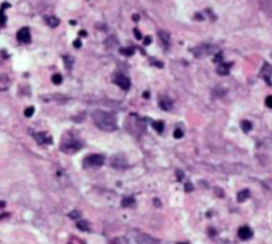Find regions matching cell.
Here are the masks:
<instances>
[{"mask_svg":"<svg viewBox=\"0 0 272 244\" xmlns=\"http://www.w3.org/2000/svg\"><path fill=\"white\" fill-rule=\"evenodd\" d=\"M7 21V17L6 15H4V10L3 8H0V25H4Z\"/></svg>","mask_w":272,"mask_h":244,"instance_id":"29","label":"cell"},{"mask_svg":"<svg viewBox=\"0 0 272 244\" xmlns=\"http://www.w3.org/2000/svg\"><path fill=\"white\" fill-rule=\"evenodd\" d=\"M41 100H44V101H53V100L66 101V100H68V97H65V96H57V94H55V96H43Z\"/></svg>","mask_w":272,"mask_h":244,"instance_id":"18","label":"cell"},{"mask_svg":"<svg viewBox=\"0 0 272 244\" xmlns=\"http://www.w3.org/2000/svg\"><path fill=\"white\" fill-rule=\"evenodd\" d=\"M266 105L268 106V108L272 109V96H268V97L266 98Z\"/></svg>","mask_w":272,"mask_h":244,"instance_id":"32","label":"cell"},{"mask_svg":"<svg viewBox=\"0 0 272 244\" xmlns=\"http://www.w3.org/2000/svg\"><path fill=\"white\" fill-rule=\"evenodd\" d=\"M153 126H154V129H155V130H157L158 133H162V131H163V122H162V121L154 122Z\"/></svg>","mask_w":272,"mask_h":244,"instance_id":"26","label":"cell"},{"mask_svg":"<svg viewBox=\"0 0 272 244\" xmlns=\"http://www.w3.org/2000/svg\"><path fill=\"white\" fill-rule=\"evenodd\" d=\"M92 119L96 123V126L104 131H114L117 129V118L110 112L94 110L92 113Z\"/></svg>","mask_w":272,"mask_h":244,"instance_id":"1","label":"cell"},{"mask_svg":"<svg viewBox=\"0 0 272 244\" xmlns=\"http://www.w3.org/2000/svg\"><path fill=\"white\" fill-rule=\"evenodd\" d=\"M64 61H65V66H66V69H69V68H70V65L73 64V59H70L69 56H64Z\"/></svg>","mask_w":272,"mask_h":244,"instance_id":"30","label":"cell"},{"mask_svg":"<svg viewBox=\"0 0 272 244\" xmlns=\"http://www.w3.org/2000/svg\"><path fill=\"white\" fill-rule=\"evenodd\" d=\"M80 36H86V32L85 31H80Z\"/></svg>","mask_w":272,"mask_h":244,"instance_id":"41","label":"cell"},{"mask_svg":"<svg viewBox=\"0 0 272 244\" xmlns=\"http://www.w3.org/2000/svg\"><path fill=\"white\" fill-rule=\"evenodd\" d=\"M158 36H159V39H161V41L163 44H169V43H170V35H169L166 31H159Z\"/></svg>","mask_w":272,"mask_h":244,"instance_id":"21","label":"cell"},{"mask_svg":"<svg viewBox=\"0 0 272 244\" xmlns=\"http://www.w3.org/2000/svg\"><path fill=\"white\" fill-rule=\"evenodd\" d=\"M105 45H106V48L111 49V48H114V47L118 45V41H117V39H115L114 36H110V37H108L105 40Z\"/></svg>","mask_w":272,"mask_h":244,"instance_id":"17","label":"cell"},{"mask_svg":"<svg viewBox=\"0 0 272 244\" xmlns=\"http://www.w3.org/2000/svg\"><path fill=\"white\" fill-rule=\"evenodd\" d=\"M260 74L263 77H264V80L268 84H271V81H270V77L272 76V66L270 65V64H264L263 65V68H262V72H260Z\"/></svg>","mask_w":272,"mask_h":244,"instance_id":"11","label":"cell"},{"mask_svg":"<svg viewBox=\"0 0 272 244\" xmlns=\"http://www.w3.org/2000/svg\"><path fill=\"white\" fill-rule=\"evenodd\" d=\"M121 205H122V207H125V208H128V207H133V206L136 205V201H134V198H133V196H126V198H123V199H122Z\"/></svg>","mask_w":272,"mask_h":244,"instance_id":"16","label":"cell"},{"mask_svg":"<svg viewBox=\"0 0 272 244\" xmlns=\"http://www.w3.org/2000/svg\"><path fill=\"white\" fill-rule=\"evenodd\" d=\"M252 230L247 227V225H243V227H240L238 230V236L242 239V240H248V239L252 238Z\"/></svg>","mask_w":272,"mask_h":244,"instance_id":"8","label":"cell"},{"mask_svg":"<svg viewBox=\"0 0 272 244\" xmlns=\"http://www.w3.org/2000/svg\"><path fill=\"white\" fill-rule=\"evenodd\" d=\"M186 191H193V184H191V183H187V184H186Z\"/></svg>","mask_w":272,"mask_h":244,"instance_id":"36","label":"cell"},{"mask_svg":"<svg viewBox=\"0 0 272 244\" xmlns=\"http://www.w3.org/2000/svg\"><path fill=\"white\" fill-rule=\"evenodd\" d=\"M74 47L80 48V47H81V41H80V40H76V41H74Z\"/></svg>","mask_w":272,"mask_h":244,"instance_id":"39","label":"cell"},{"mask_svg":"<svg viewBox=\"0 0 272 244\" xmlns=\"http://www.w3.org/2000/svg\"><path fill=\"white\" fill-rule=\"evenodd\" d=\"M104 161L105 158L102 157L100 154H92V155H88V157L84 159V166L85 167H101L104 165Z\"/></svg>","mask_w":272,"mask_h":244,"instance_id":"3","label":"cell"},{"mask_svg":"<svg viewBox=\"0 0 272 244\" xmlns=\"http://www.w3.org/2000/svg\"><path fill=\"white\" fill-rule=\"evenodd\" d=\"M159 106H161V109L163 110H171L173 109V102L170 100H166V98H162L161 101H159Z\"/></svg>","mask_w":272,"mask_h":244,"instance_id":"15","label":"cell"},{"mask_svg":"<svg viewBox=\"0 0 272 244\" xmlns=\"http://www.w3.org/2000/svg\"><path fill=\"white\" fill-rule=\"evenodd\" d=\"M133 32H134V36H136L138 40L142 39V35H141V32H140V31H138L137 28H134V31H133Z\"/></svg>","mask_w":272,"mask_h":244,"instance_id":"34","label":"cell"},{"mask_svg":"<svg viewBox=\"0 0 272 244\" xmlns=\"http://www.w3.org/2000/svg\"><path fill=\"white\" fill-rule=\"evenodd\" d=\"M177 178H178V180L183 179V172H182V171H177Z\"/></svg>","mask_w":272,"mask_h":244,"instance_id":"35","label":"cell"},{"mask_svg":"<svg viewBox=\"0 0 272 244\" xmlns=\"http://www.w3.org/2000/svg\"><path fill=\"white\" fill-rule=\"evenodd\" d=\"M113 81L115 85H118L119 88H121L122 90H129L130 89V80H129L125 74H115V76L113 77Z\"/></svg>","mask_w":272,"mask_h":244,"instance_id":"6","label":"cell"},{"mask_svg":"<svg viewBox=\"0 0 272 244\" xmlns=\"http://www.w3.org/2000/svg\"><path fill=\"white\" fill-rule=\"evenodd\" d=\"M174 137H175V138H182V137H183V131H182L181 129H177V130L174 131Z\"/></svg>","mask_w":272,"mask_h":244,"instance_id":"31","label":"cell"},{"mask_svg":"<svg viewBox=\"0 0 272 244\" xmlns=\"http://www.w3.org/2000/svg\"><path fill=\"white\" fill-rule=\"evenodd\" d=\"M119 53L123 56H132L134 53V48H122V49H119Z\"/></svg>","mask_w":272,"mask_h":244,"instance_id":"24","label":"cell"},{"mask_svg":"<svg viewBox=\"0 0 272 244\" xmlns=\"http://www.w3.org/2000/svg\"><path fill=\"white\" fill-rule=\"evenodd\" d=\"M150 43H151V37H150V36H148V37L145 39V43H144V44H145V45H149Z\"/></svg>","mask_w":272,"mask_h":244,"instance_id":"37","label":"cell"},{"mask_svg":"<svg viewBox=\"0 0 272 244\" xmlns=\"http://www.w3.org/2000/svg\"><path fill=\"white\" fill-rule=\"evenodd\" d=\"M214 52H216V48L214 45H208V44H202V45H198L193 49V53L195 57H204V56L211 55Z\"/></svg>","mask_w":272,"mask_h":244,"instance_id":"4","label":"cell"},{"mask_svg":"<svg viewBox=\"0 0 272 244\" xmlns=\"http://www.w3.org/2000/svg\"><path fill=\"white\" fill-rule=\"evenodd\" d=\"M248 198H249V190L246 188V190H242V191H239V194H238V202H239V203L247 201Z\"/></svg>","mask_w":272,"mask_h":244,"instance_id":"19","label":"cell"},{"mask_svg":"<svg viewBox=\"0 0 272 244\" xmlns=\"http://www.w3.org/2000/svg\"><path fill=\"white\" fill-rule=\"evenodd\" d=\"M76 225H77V228L81 230V231H85V232L90 231V227H89V223H88L86 220H78Z\"/></svg>","mask_w":272,"mask_h":244,"instance_id":"20","label":"cell"},{"mask_svg":"<svg viewBox=\"0 0 272 244\" xmlns=\"http://www.w3.org/2000/svg\"><path fill=\"white\" fill-rule=\"evenodd\" d=\"M81 147H82V143L80 141H77L76 138H73V137L65 138L61 142V146H60V149L66 154H73L76 151H78Z\"/></svg>","mask_w":272,"mask_h":244,"instance_id":"2","label":"cell"},{"mask_svg":"<svg viewBox=\"0 0 272 244\" xmlns=\"http://www.w3.org/2000/svg\"><path fill=\"white\" fill-rule=\"evenodd\" d=\"M134 239L137 244H159L158 239H154L153 236H150L148 234H142V232H136Z\"/></svg>","mask_w":272,"mask_h":244,"instance_id":"5","label":"cell"},{"mask_svg":"<svg viewBox=\"0 0 272 244\" xmlns=\"http://www.w3.org/2000/svg\"><path fill=\"white\" fill-rule=\"evenodd\" d=\"M33 137L37 141V143L40 145H45V143H51L52 142V137H48L45 133H36V134H33Z\"/></svg>","mask_w":272,"mask_h":244,"instance_id":"10","label":"cell"},{"mask_svg":"<svg viewBox=\"0 0 272 244\" xmlns=\"http://www.w3.org/2000/svg\"><path fill=\"white\" fill-rule=\"evenodd\" d=\"M10 86H11V80L8 78V76H0V92L10 89Z\"/></svg>","mask_w":272,"mask_h":244,"instance_id":"13","label":"cell"},{"mask_svg":"<svg viewBox=\"0 0 272 244\" xmlns=\"http://www.w3.org/2000/svg\"><path fill=\"white\" fill-rule=\"evenodd\" d=\"M133 20H134V21L140 20V16H138V15H133Z\"/></svg>","mask_w":272,"mask_h":244,"instance_id":"40","label":"cell"},{"mask_svg":"<svg viewBox=\"0 0 272 244\" xmlns=\"http://www.w3.org/2000/svg\"><path fill=\"white\" fill-rule=\"evenodd\" d=\"M52 82L55 84V85H60V84L62 82V76L60 73H55L52 76Z\"/></svg>","mask_w":272,"mask_h":244,"instance_id":"23","label":"cell"},{"mask_svg":"<svg viewBox=\"0 0 272 244\" xmlns=\"http://www.w3.org/2000/svg\"><path fill=\"white\" fill-rule=\"evenodd\" d=\"M231 65L232 64H230V63H220V65L218 66V69H216V73L220 74V76H226V74H228V72H230Z\"/></svg>","mask_w":272,"mask_h":244,"instance_id":"12","label":"cell"},{"mask_svg":"<svg viewBox=\"0 0 272 244\" xmlns=\"http://www.w3.org/2000/svg\"><path fill=\"white\" fill-rule=\"evenodd\" d=\"M110 165H111V167L121 168V167L126 166V161H125V158L122 155H114V157H111V159H110Z\"/></svg>","mask_w":272,"mask_h":244,"instance_id":"9","label":"cell"},{"mask_svg":"<svg viewBox=\"0 0 272 244\" xmlns=\"http://www.w3.org/2000/svg\"><path fill=\"white\" fill-rule=\"evenodd\" d=\"M264 184H266L268 188H272V180H267V182H264Z\"/></svg>","mask_w":272,"mask_h":244,"instance_id":"38","label":"cell"},{"mask_svg":"<svg viewBox=\"0 0 272 244\" xmlns=\"http://www.w3.org/2000/svg\"><path fill=\"white\" fill-rule=\"evenodd\" d=\"M240 127H242V130L244 133H248L252 129V123L249 121H247V119H244V121H242V123H240Z\"/></svg>","mask_w":272,"mask_h":244,"instance_id":"22","label":"cell"},{"mask_svg":"<svg viewBox=\"0 0 272 244\" xmlns=\"http://www.w3.org/2000/svg\"><path fill=\"white\" fill-rule=\"evenodd\" d=\"M4 207H6V203H4V202H2V201H0V208H4Z\"/></svg>","mask_w":272,"mask_h":244,"instance_id":"42","label":"cell"},{"mask_svg":"<svg viewBox=\"0 0 272 244\" xmlns=\"http://www.w3.org/2000/svg\"><path fill=\"white\" fill-rule=\"evenodd\" d=\"M45 21H47V24L51 27V28H55V27H57L60 24V20L57 19L56 16H47L45 17Z\"/></svg>","mask_w":272,"mask_h":244,"instance_id":"14","label":"cell"},{"mask_svg":"<svg viewBox=\"0 0 272 244\" xmlns=\"http://www.w3.org/2000/svg\"><path fill=\"white\" fill-rule=\"evenodd\" d=\"M222 60H223L222 53H216V56H215V59H214V61H215V63H222Z\"/></svg>","mask_w":272,"mask_h":244,"instance_id":"33","label":"cell"},{"mask_svg":"<svg viewBox=\"0 0 272 244\" xmlns=\"http://www.w3.org/2000/svg\"><path fill=\"white\" fill-rule=\"evenodd\" d=\"M17 40H19L20 43H23V44L31 43V32H29V28H27V27L21 28L19 32H17Z\"/></svg>","mask_w":272,"mask_h":244,"instance_id":"7","label":"cell"},{"mask_svg":"<svg viewBox=\"0 0 272 244\" xmlns=\"http://www.w3.org/2000/svg\"><path fill=\"white\" fill-rule=\"evenodd\" d=\"M109 244H128V240L125 238H115L113 240H110Z\"/></svg>","mask_w":272,"mask_h":244,"instance_id":"25","label":"cell"},{"mask_svg":"<svg viewBox=\"0 0 272 244\" xmlns=\"http://www.w3.org/2000/svg\"><path fill=\"white\" fill-rule=\"evenodd\" d=\"M69 218L70 219H80V216H81V212L80 211H72V212H69Z\"/></svg>","mask_w":272,"mask_h":244,"instance_id":"28","label":"cell"},{"mask_svg":"<svg viewBox=\"0 0 272 244\" xmlns=\"http://www.w3.org/2000/svg\"><path fill=\"white\" fill-rule=\"evenodd\" d=\"M33 113H35V108H33V106H29V108H27V109H25L24 116H25V117H32V116H33Z\"/></svg>","mask_w":272,"mask_h":244,"instance_id":"27","label":"cell"}]
</instances>
